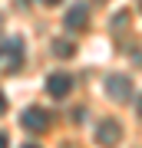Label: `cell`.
I'll return each mask as SVG.
<instances>
[{"label":"cell","mask_w":142,"mask_h":148,"mask_svg":"<svg viewBox=\"0 0 142 148\" xmlns=\"http://www.w3.org/2000/svg\"><path fill=\"white\" fill-rule=\"evenodd\" d=\"M53 53H56L60 59H69V56L76 53V46H73L69 40H56V43H53Z\"/></svg>","instance_id":"obj_7"},{"label":"cell","mask_w":142,"mask_h":148,"mask_svg":"<svg viewBox=\"0 0 142 148\" xmlns=\"http://www.w3.org/2000/svg\"><path fill=\"white\" fill-rule=\"evenodd\" d=\"M106 92H109L116 102H126L132 95V79H129V76H119V73L109 76V79H106Z\"/></svg>","instance_id":"obj_5"},{"label":"cell","mask_w":142,"mask_h":148,"mask_svg":"<svg viewBox=\"0 0 142 148\" xmlns=\"http://www.w3.org/2000/svg\"><path fill=\"white\" fill-rule=\"evenodd\" d=\"M20 66H23V43L3 40L0 43V73H17Z\"/></svg>","instance_id":"obj_1"},{"label":"cell","mask_w":142,"mask_h":148,"mask_svg":"<svg viewBox=\"0 0 142 148\" xmlns=\"http://www.w3.org/2000/svg\"><path fill=\"white\" fill-rule=\"evenodd\" d=\"M46 92L53 95V99H66V95L73 92V76L69 73H53L46 79Z\"/></svg>","instance_id":"obj_4"},{"label":"cell","mask_w":142,"mask_h":148,"mask_svg":"<svg viewBox=\"0 0 142 148\" xmlns=\"http://www.w3.org/2000/svg\"><path fill=\"white\" fill-rule=\"evenodd\" d=\"M139 119H142V95H139Z\"/></svg>","instance_id":"obj_11"},{"label":"cell","mask_w":142,"mask_h":148,"mask_svg":"<svg viewBox=\"0 0 142 148\" xmlns=\"http://www.w3.org/2000/svg\"><path fill=\"white\" fill-rule=\"evenodd\" d=\"M43 3H46V7H56V3H63V0H43Z\"/></svg>","instance_id":"obj_10"},{"label":"cell","mask_w":142,"mask_h":148,"mask_svg":"<svg viewBox=\"0 0 142 148\" xmlns=\"http://www.w3.org/2000/svg\"><path fill=\"white\" fill-rule=\"evenodd\" d=\"M20 125L26 128V132H46V125H50V115H46V109H26L23 115H20Z\"/></svg>","instance_id":"obj_3"},{"label":"cell","mask_w":142,"mask_h":148,"mask_svg":"<svg viewBox=\"0 0 142 148\" xmlns=\"http://www.w3.org/2000/svg\"><path fill=\"white\" fill-rule=\"evenodd\" d=\"M119 135H122V125H119L116 119H103V122H99V128H96V142H99L103 148L119 145Z\"/></svg>","instance_id":"obj_2"},{"label":"cell","mask_w":142,"mask_h":148,"mask_svg":"<svg viewBox=\"0 0 142 148\" xmlns=\"http://www.w3.org/2000/svg\"><path fill=\"white\" fill-rule=\"evenodd\" d=\"M3 112H7V95L0 92V115H3Z\"/></svg>","instance_id":"obj_8"},{"label":"cell","mask_w":142,"mask_h":148,"mask_svg":"<svg viewBox=\"0 0 142 148\" xmlns=\"http://www.w3.org/2000/svg\"><path fill=\"white\" fill-rule=\"evenodd\" d=\"M23 148H40V145H23Z\"/></svg>","instance_id":"obj_12"},{"label":"cell","mask_w":142,"mask_h":148,"mask_svg":"<svg viewBox=\"0 0 142 148\" xmlns=\"http://www.w3.org/2000/svg\"><path fill=\"white\" fill-rule=\"evenodd\" d=\"M0 148H7V132H0Z\"/></svg>","instance_id":"obj_9"},{"label":"cell","mask_w":142,"mask_h":148,"mask_svg":"<svg viewBox=\"0 0 142 148\" xmlns=\"http://www.w3.org/2000/svg\"><path fill=\"white\" fill-rule=\"evenodd\" d=\"M86 23H89V10L83 3H73V10L66 13V27L69 30H86Z\"/></svg>","instance_id":"obj_6"},{"label":"cell","mask_w":142,"mask_h":148,"mask_svg":"<svg viewBox=\"0 0 142 148\" xmlns=\"http://www.w3.org/2000/svg\"><path fill=\"white\" fill-rule=\"evenodd\" d=\"M0 23H3V16H0Z\"/></svg>","instance_id":"obj_13"}]
</instances>
